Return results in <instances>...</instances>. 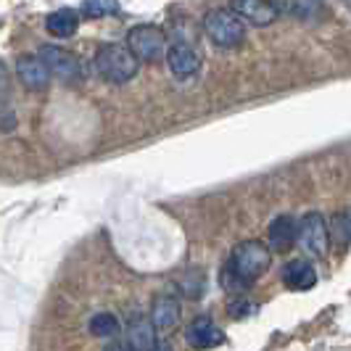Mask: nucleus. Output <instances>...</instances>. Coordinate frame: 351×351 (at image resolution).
<instances>
[{"instance_id":"14","label":"nucleus","mask_w":351,"mask_h":351,"mask_svg":"<svg viewBox=\"0 0 351 351\" xmlns=\"http://www.w3.org/2000/svg\"><path fill=\"white\" fill-rule=\"evenodd\" d=\"M45 29L53 37H61L66 40L80 29V14L74 8H61V11H53L51 16L45 19Z\"/></svg>"},{"instance_id":"12","label":"nucleus","mask_w":351,"mask_h":351,"mask_svg":"<svg viewBox=\"0 0 351 351\" xmlns=\"http://www.w3.org/2000/svg\"><path fill=\"white\" fill-rule=\"evenodd\" d=\"M151 322H154L156 330H172L180 322V301L169 293L156 296L154 306H151Z\"/></svg>"},{"instance_id":"4","label":"nucleus","mask_w":351,"mask_h":351,"mask_svg":"<svg viewBox=\"0 0 351 351\" xmlns=\"http://www.w3.org/2000/svg\"><path fill=\"white\" fill-rule=\"evenodd\" d=\"M127 48L135 53L138 61L154 64L161 61L167 53V35L156 24H138L127 32Z\"/></svg>"},{"instance_id":"16","label":"nucleus","mask_w":351,"mask_h":351,"mask_svg":"<svg viewBox=\"0 0 351 351\" xmlns=\"http://www.w3.org/2000/svg\"><path fill=\"white\" fill-rule=\"evenodd\" d=\"M88 328L95 338H117V335L122 333L119 319L111 315V312H101V315H95L93 319H90Z\"/></svg>"},{"instance_id":"2","label":"nucleus","mask_w":351,"mask_h":351,"mask_svg":"<svg viewBox=\"0 0 351 351\" xmlns=\"http://www.w3.org/2000/svg\"><path fill=\"white\" fill-rule=\"evenodd\" d=\"M138 64L141 61L135 58V53L119 43H106L95 51V69L104 80L114 82V85L130 82L138 74Z\"/></svg>"},{"instance_id":"18","label":"nucleus","mask_w":351,"mask_h":351,"mask_svg":"<svg viewBox=\"0 0 351 351\" xmlns=\"http://www.w3.org/2000/svg\"><path fill=\"white\" fill-rule=\"evenodd\" d=\"M228 312H230L232 319H243V317L256 312V304H254V301H248V299H235V301H230L228 304Z\"/></svg>"},{"instance_id":"11","label":"nucleus","mask_w":351,"mask_h":351,"mask_svg":"<svg viewBox=\"0 0 351 351\" xmlns=\"http://www.w3.org/2000/svg\"><path fill=\"white\" fill-rule=\"evenodd\" d=\"M282 282L293 291H309L315 288L317 282V272L315 267L306 262V259H293L282 267Z\"/></svg>"},{"instance_id":"3","label":"nucleus","mask_w":351,"mask_h":351,"mask_svg":"<svg viewBox=\"0 0 351 351\" xmlns=\"http://www.w3.org/2000/svg\"><path fill=\"white\" fill-rule=\"evenodd\" d=\"M204 29L206 35L219 45V48H235L243 43L246 29H243V21L235 11L228 8H214L204 16Z\"/></svg>"},{"instance_id":"17","label":"nucleus","mask_w":351,"mask_h":351,"mask_svg":"<svg viewBox=\"0 0 351 351\" xmlns=\"http://www.w3.org/2000/svg\"><path fill=\"white\" fill-rule=\"evenodd\" d=\"M80 11H82V16L88 19L117 16L119 14V0H85Z\"/></svg>"},{"instance_id":"10","label":"nucleus","mask_w":351,"mask_h":351,"mask_svg":"<svg viewBox=\"0 0 351 351\" xmlns=\"http://www.w3.org/2000/svg\"><path fill=\"white\" fill-rule=\"evenodd\" d=\"M185 338H188V343H191V346L209 349V346L222 343V330L211 322L209 317H195L193 322L188 325V330H185Z\"/></svg>"},{"instance_id":"15","label":"nucleus","mask_w":351,"mask_h":351,"mask_svg":"<svg viewBox=\"0 0 351 351\" xmlns=\"http://www.w3.org/2000/svg\"><path fill=\"white\" fill-rule=\"evenodd\" d=\"M127 338H130V346L138 351H151L156 349V328H154V322H148V319H132L130 322V330H127Z\"/></svg>"},{"instance_id":"6","label":"nucleus","mask_w":351,"mask_h":351,"mask_svg":"<svg viewBox=\"0 0 351 351\" xmlns=\"http://www.w3.org/2000/svg\"><path fill=\"white\" fill-rule=\"evenodd\" d=\"M299 241L312 256L328 254V222L319 211H309L299 222Z\"/></svg>"},{"instance_id":"9","label":"nucleus","mask_w":351,"mask_h":351,"mask_svg":"<svg viewBox=\"0 0 351 351\" xmlns=\"http://www.w3.org/2000/svg\"><path fill=\"white\" fill-rule=\"evenodd\" d=\"M164 56H167V64H169V69H172L175 77H193L198 66H201V56L188 43L169 45V51L164 53Z\"/></svg>"},{"instance_id":"1","label":"nucleus","mask_w":351,"mask_h":351,"mask_svg":"<svg viewBox=\"0 0 351 351\" xmlns=\"http://www.w3.org/2000/svg\"><path fill=\"white\" fill-rule=\"evenodd\" d=\"M272 264V254L262 241H243L232 248L230 262L222 272V282L228 291L251 288Z\"/></svg>"},{"instance_id":"8","label":"nucleus","mask_w":351,"mask_h":351,"mask_svg":"<svg viewBox=\"0 0 351 351\" xmlns=\"http://www.w3.org/2000/svg\"><path fill=\"white\" fill-rule=\"evenodd\" d=\"M230 5H232V11L238 16L251 21L254 27H269L275 19L280 16L275 0H232Z\"/></svg>"},{"instance_id":"13","label":"nucleus","mask_w":351,"mask_h":351,"mask_svg":"<svg viewBox=\"0 0 351 351\" xmlns=\"http://www.w3.org/2000/svg\"><path fill=\"white\" fill-rule=\"evenodd\" d=\"M296 241H299V222L291 214H282V217H278L269 225V243L278 248V251L293 248Z\"/></svg>"},{"instance_id":"7","label":"nucleus","mask_w":351,"mask_h":351,"mask_svg":"<svg viewBox=\"0 0 351 351\" xmlns=\"http://www.w3.org/2000/svg\"><path fill=\"white\" fill-rule=\"evenodd\" d=\"M16 74L21 80V85L32 93H40V90L48 88L51 82V71L45 66V61L35 56V53H21L16 58Z\"/></svg>"},{"instance_id":"5","label":"nucleus","mask_w":351,"mask_h":351,"mask_svg":"<svg viewBox=\"0 0 351 351\" xmlns=\"http://www.w3.org/2000/svg\"><path fill=\"white\" fill-rule=\"evenodd\" d=\"M40 58L45 61V66L51 74H56L58 80L64 82H77L82 77V66H80V58L71 51H64L58 45H43Z\"/></svg>"}]
</instances>
